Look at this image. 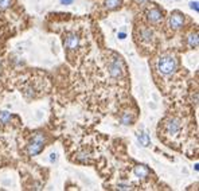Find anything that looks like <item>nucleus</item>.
<instances>
[{
	"instance_id": "obj_1",
	"label": "nucleus",
	"mask_w": 199,
	"mask_h": 191,
	"mask_svg": "<svg viewBox=\"0 0 199 191\" xmlns=\"http://www.w3.org/2000/svg\"><path fill=\"white\" fill-rule=\"evenodd\" d=\"M176 67H178V62L172 55H163L157 61V70L163 75H170L175 73Z\"/></svg>"
},
{
	"instance_id": "obj_2",
	"label": "nucleus",
	"mask_w": 199,
	"mask_h": 191,
	"mask_svg": "<svg viewBox=\"0 0 199 191\" xmlns=\"http://www.w3.org/2000/svg\"><path fill=\"white\" fill-rule=\"evenodd\" d=\"M44 142H46V137L43 136L42 132H37V133L33 136V139L30 140V143L27 144V148H26L27 153H28L30 156H37L43 149Z\"/></svg>"
},
{
	"instance_id": "obj_3",
	"label": "nucleus",
	"mask_w": 199,
	"mask_h": 191,
	"mask_svg": "<svg viewBox=\"0 0 199 191\" xmlns=\"http://www.w3.org/2000/svg\"><path fill=\"white\" fill-rule=\"evenodd\" d=\"M109 74L112 78H121L124 74V65L120 58H113L109 63Z\"/></svg>"
},
{
	"instance_id": "obj_4",
	"label": "nucleus",
	"mask_w": 199,
	"mask_h": 191,
	"mask_svg": "<svg viewBox=\"0 0 199 191\" xmlns=\"http://www.w3.org/2000/svg\"><path fill=\"white\" fill-rule=\"evenodd\" d=\"M184 23V18L183 15L180 12H174V13H171V16H170V20H168V24L171 28H174V30H179L180 27L183 26Z\"/></svg>"
},
{
	"instance_id": "obj_5",
	"label": "nucleus",
	"mask_w": 199,
	"mask_h": 191,
	"mask_svg": "<svg viewBox=\"0 0 199 191\" xmlns=\"http://www.w3.org/2000/svg\"><path fill=\"white\" fill-rule=\"evenodd\" d=\"M81 39L77 34H67L65 38V46L69 50H75L77 47L79 46Z\"/></svg>"
},
{
	"instance_id": "obj_6",
	"label": "nucleus",
	"mask_w": 199,
	"mask_h": 191,
	"mask_svg": "<svg viewBox=\"0 0 199 191\" xmlns=\"http://www.w3.org/2000/svg\"><path fill=\"white\" fill-rule=\"evenodd\" d=\"M147 19H148L149 23L157 24L163 19V15H161V12H160L159 8H151V10L147 11Z\"/></svg>"
},
{
	"instance_id": "obj_7",
	"label": "nucleus",
	"mask_w": 199,
	"mask_h": 191,
	"mask_svg": "<svg viewBox=\"0 0 199 191\" xmlns=\"http://www.w3.org/2000/svg\"><path fill=\"white\" fill-rule=\"evenodd\" d=\"M166 131H167V133H168V135H176L180 131V122L178 120H175V119L167 121Z\"/></svg>"
},
{
	"instance_id": "obj_8",
	"label": "nucleus",
	"mask_w": 199,
	"mask_h": 191,
	"mask_svg": "<svg viewBox=\"0 0 199 191\" xmlns=\"http://www.w3.org/2000/svg\"><path fill=\"white\" fill-rule=\"evenodd\" d=\"M133 174L136 175L137 178L144 179V178H147V176L149 175V170H148L147 166L137 164V166H135V168H133Z\"/></svg>"
},
{
	"instance_id": "obj_9",
	"label": "nucleus",
	"mask_w": 199,
	"mask_h": 191,
	"mask_svg": "<svg viewBox=\"0 0 199 191\" xmlns=\"http://www.w3.org/2000/svg\"><path fill=\"white\" fill-rule=\"evenodd\" d=\"M140 36H141L143 40H147V42H151L153 39V31L151 28H143L141 33H140Z\"/></svg>"
},
{
	"instance_id": "obj_10",
	"label": "nucleus",
	"mask_w": 199,
	"mask_h": 191,
	"mask_svg": "<svg viewBox=\"0 0 199 191\" xmlns=\"http://www.w3.org/2000/svg\"><path fill=\"white\" fill-rule=\"evenodd\" d=\"M198 34L196 33H192V34H190L188 35V46L190 47H192V49H195L198 47Z\"/></svg>"
},
{
	"instance_id": "obj_11",
	"label": "nucleus",
	"mask_w": 199,
	"mask_h": 191,
	"mask_svg": "<svg viewBox=\"0 0 199 191\" xmlns=\"http://www.w3.org/2000/svg\"><path fill=\"white\" fill-rule=\"evenodd\" d=\"M121 4V0H105V7L108 10H115Z\"/></svg>"
},
{
	"instance_id": "obj_12",
	"label": "nucleus",
	"mask_w": 199,
	"mask_h": 191,
	"mask_svg": "<svg viewBox=\"0 0 199 191\" xmlns=\"http://www.w3.org/2000/svg\"><path fill=\"white\" fill-rule=\"evenodd\" d=\"M132 121H133V117L130 113L128 112H125L123 116H121V124H124V125H129V124H132Z\"/></svg>"
},
{
	"instance_id": "obj_13",
	"label": "nucleus",
	"mask_w": 199,
	"mask_h": 191,
	"mask_svg": "<svg viewBox=\"0 0 199 191\" xmlns=\"http://www.w3.org/2000/svg\"><path fill=\"white\" fill-rule=\"evenodd\" d=\"M139 142L143 147H148L149 145V137L147 133H139Z\"/></svg>"
},
{
	"instance_id": "obj_14",
	"label": "nucleus",
	"mask_w": 199,
	"mask_h": 191,
	"mask_svg": "<svg viewBox=\"0 0 199 191\" xmlns=\"http://www.w3.org/2000/svg\"><path fill=\"white\" fill-rule=\"evenodd\" d=\"M11 119H12V116L8 112H0V122H2V124H7V122H10Z\"/></svg>"
},
{
	"instance_id": "obj_15",
	"label": "nucleus",
	"mask_w": 199,
	"mask_h": 191,
	"mask_svg": "<svg viewBox=\"0 0 199 191\" xmlns=\"http://www.w3.org/2000/svg\"><path fill=\"white\" fill-rule=\"evenodd\" d=\"M11 6V0H0V10L4 11Z\"/></svg>"
},
{
	"instance_id": "obj_16",
	"label": "nucleus",
	"mask_w": 199,
	"mask_h": 191,
	"mask_svg": "<svg viewBox=\"0 0 199 191\" xmlns=\"http://www.w3.org/2000/svg\"><path fill=\"white\" fill-rule=\"evenodd\" d=\"M119 190H130L132 187H129L128 184H119V187H117Z\"/></svg>"
},
{
	"instance_id": "obj_17",
	"label": "nucleus",
	"mask_w": 199,
	"mask_h": 191,
	"mask_svg": "<svg viewBox=\"0 0 199 191\" xmlns=\"http://www.w3.org/2000/svg\"><path fill=\"white\" fill-rule=\"evenodd\" d=\"M190 7H191L192 10H195V11L198 12V3H196V2H192L191 4H190Z\"/></svg>"
},
{
	"instance_id": "obj_18",
	"label": "nucleus",
	"mask_w": 199,
	"mask_h": 191,
	"mask_svg": "<svg viewBox=\"0 0 199 191\" xmlns=\"http://www.w3.org/2000/svg\"><path fill=\"white\" fill-rule=\"evenodd\" d=\"M62 4H65V6H69V4L73 3V0H61Z\"/></svg>"
},
{
	"instance_id": "obj_19",
	"label": "nucleus",
	"mask_w": 199,
	"mask_h": 191,
	"mask_svg": "<svg viewBox=\"0 0 199 191\" xmlns=\"http://www.w3.org/2000/svg\"><path fill=\"white\" fill-rule=\"evenodd\" d=\"M50 160H51V162H55V160H57V155H55V153H51V156H50Z\"/></svg>"
},
{
	"instance_id": "obj_20",
	"label": "nucleus",
	"mask_w": 199,
	"mask_h": 191,
	"mask_svg": "<svg viewBox=\"0 0 199 191\" xmlns=\"http://www.w3.org/2000/svg\"><path fill=\"white\" fill-rule=\"evenodd\" d=\"M137 4H144V3H147V2H149V0H135Z\"/></svg>"
},
{
	"instance_id": "obj_21",
	"label": "nucleus",
	"mask_w": 199,
	"mask_h": 191,
	"mask_svg": "<svg viewBox=\"0 0 199 191\" xmlns=\"http://www.w3.org/2000/svg\"><path fill=\"white\" fill-rule=\"evenodd\" d=\"M119 38H120V39H125V34H124V33H120V34H119Z\"/></svg>"
}]
</instances>
